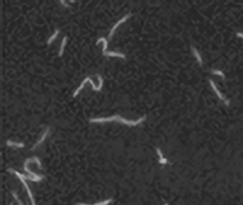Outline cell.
<instances>
[{
  "mask_svg": "<svg viewBox=\"0 0 243 205\" xmlns=\"http://www.w3.org/2000/svg\"><path fill=\"white\" fill-rule=\"evenodd\" d=\"M132 15L131 13L128 14V15H125L123 17V18H121V19H120V20H118V21L116 22V23L113 26H112V28L111 31H110V32H109V35H108V38H109V40H111L112 37L113 36L114 33H115V31L117 29V27H118L120 25H121L122 23H124V22L127 21L128 19L130 17H132Z\"/></svg>",
  "mask_w": 243,
  "mask_h": 205,
  "instance_id": "2",
  "label": "cell"
},
{
  "mask_svg": "<svg viewBox=\"0 0 243 205\" xmlns=\"http://www.w3.org/2000/svg\"><path fill=\"white\" fill-rule=\"evenodd\" d=\"M147 116L145 115L140 119H138L137 120H128L126 119L123 118L119 115H116V116H112L111 117H107V118H92L89 119V123L93 124V123H105V122H112V121H116L118 123H122V124L128 125L129 127L137 126L138 124H141L142 122L146 119Z\"/></svg>",
  "mask_w": 243,
  "mask_h": 205,
  "instance_id": "1",
  "label": "cell"
},
{
  "mask_svg": "<svg viewBox=\"0 0 243 205\" xmlns=\"http://www.w3.org/2000/svg\"><path fill=\"white\" fill-rule=\"evenodd\" d=\"M60 3H62V4H63L65 7H69V5L66 3V2H65V1H60Z\"/></svg>",
  "mask_w": 243,
  "mask_h": 205,
  "instance_id": "22",
  "label": "cell"
},
{
  "mask_svg": "<svg viewBox=\"0 0 243 205\" xmlns=\"http://www.w3.org/2000/svg\"><path fill=\"white\" fill-rule=\"evenodd\" d=\"M236 35H237V37H238V38H240V39H243L242 32H240V31L237 32V33H236Z\"/></svg>",
  "mask_w": 243,
  "mask_h": 205,
  "instance_id": "21",
  "label": "cell"
},
{
  "mask_svg": "<svg viewBox=\"0 0 243 205\" xmlns=\"http://www.w3.org/2000/svg\"><path fill=\"white\" fill-rule=\"evenodd\" d=\"M11 205H13V204H11Z\"/></svg>",
  "mask_w": 243,
  "mask_h": 205,
  "instance_id": "24",
  "label": "cell"
},
{
  "mask_svg": "<svg viewBox=\"0 0 243 205\" xmlns=\"http://www.w3.org/2000/svg\"><path fill=\"white\" fill-rule=\"evenodd\" d=\"M104 56H108V57H119V58H122L123 59H126V56L124 53H120V52H115V51H106V53L104 54Z\"/></svg>",
  "mask_w": 243,
  "mask_h": 205,
  "instance_id": "6",
  "label": "cell"
},
{
  "mask_svg": "<svg viewBox=\"0 0 243 205\" xmlns=\"http://www.w3.org/2000/svg\"><path fill=\"white\" fill-rule=\"evenodd\" d=\"M96 77H97L98 80H99V86H98V87H96V86L94 84V83H93V81L92 80V79H91L89 76L86 77V78H85V79L87 80V82H89L90 83H91L92 87H93V91H95V92H101V90H102V87H103L104 79H103V78L101 77V75H99V74H97V75H96Z\"/></svg>",
  "mask_w": 243,
  "mask_h": 205,
  "instance_id": "4",
  "label": "cell"
},
{
  "mask_svg": "<svg viewBox=\"0 0 243 205\" xmlns=\"http://www.w3.org/2000/svg\"><path fill=\"white\" fill-rule=\"evenodd\" d=\"M224 104L226 107H229V106L230 105V100H228V99H225V100H224Z\"/></svg>",
  "mask_w": 243,
  "mask_h": 205,
  "instance_id": "20",
  "label": "cell"
},
{
  "mask_svg": "<svg viewBox=\"0 0 243 205\" xmlns=\"http://www.w3.org/2000/svg\"><path fill=\"white\" fill-rule=\"evenodd\" d=\"M209 84H210L211 87L213 88V90L214 91V92H215V93H216V95H217V97L219 98L221 100H223V101H224V100H225V98L224 96L222 95V93L219 92V90L217 89V86H216V84L214 83V82L213 81V80H211V79H209Z\"/></svg>",
  "mask_w": 243,
  "mask_h": 205,
  "instance_id": "7",
  "label": "cell"
},
{
  "mask_svg": "<svg viewBox=\"0 0 243 205\" xmlns=\"http://www.w3.org/2000/svg\"><path fill=\"white\" fill-rule=\"evenodd\" d=\"M59 32H60V31L59 29H56V31H55V32L49 37V39L48 40V42H47L48 45H51V43H52L53 41L56 39V37L58 36V34H59Z\"/></svg>",
  "mask_w": 243,
  "mask_h": 205,
  "instance_id": "12",
  "label": "cell"
},
{
  "mask_svg": "<svg viewBox=\"0 0 243 205\" xmlns=\"http://www.w3.org/2000/svg\"><path fill=\"white\" fill-rule=\"evenodd\" d=\"M112 198H110L109 200H104L103 202L97 203V204H81V203H78L76 205H109V204H111L112 202Z\"/></svg>",
  "mask_w": 243,
  "mask_h": 205,
  "instance_id": "13",
  "label": "cell"
},
{
  "mask_svg": "<svg viewBox=\"0 0 243 205\" xmlns=\"http://www.w3.org/2000/svg\"><path fill=\"white\" fill-rule=\"evenodd\" d=\"M6 144H7V145L9 146V147L15 146V147H20V148H22V147H24V146H25V144H24L23 143H16V142H13V141H11V140H7Z\"/></svg>",
  "mask_w": 243,
  "mask_h": 205,
  "instance_id": "14",
  "label": "cell"
},
{
  "mask_svg": "<svg viewBox=\"0 0 243 205\" xmlns=\"http://www.w3.org/2000/svg\"><path fill=\"white\" fill-rule=\"evenodd\" d=\"M67 42H68V36H64L63 40H62V42H61L60 49H59V57H62L63 55H64V48H65V46L67 44Z\"/></svg>",
  "mask_w": 243,
  "mask_h": 205,
  "instance_id": "10",
  "label": "cell"
},
{
  "mask_svg": "<svg viewBox=\"0 0 243 205\" xmlns=\"http://www.w3.org/2000/svg\"><path fill=\"white\" fill-rule=\"evenodd\" d=\"M158 162H159V163H161V164H167V163H169V161H168V160L165 159V158H161V159H159Z\"/></svg>",
  "mask_w": 243,
  "mask_h": 205,
  "instance_id": "17",
  "label": "cell"
},
{
  "mask_svg": "<svg viewBox=\"0 0 243 205\" xmlns=\"http://www.w3.org/2000/svg\"><path fill=\"white\" fill-rule=\"evenodd\" d=\"M101 42H104V48H103V50H102V54L104 55V53H106V50H107V48H108V40H106L105 38L102 37V38L98 39V40L96 41V43H95V44L98 45Z\"/></svg>",
  "mask_w": 243,
  "mask_h": 205,
  "instance_id": "11",
  "label": "cell"
},
{
  "mask_svg": "<svg viewBox=\"0 0 243 205\" xmlns=\"http://www.w3.org/2000/svg\"><path fill=\"white\" fill-rule=\"evenodd\" d=\"M191 50H192V52L193 53V55L195 56L196 59L199 65L202 67V65H203V60H202V58H201V54L198 52V51L194 47H192V46H191Z\"/></svg>",
  "mask_w": 243,
  "mask_h": 205,
  "instance_id": "8",
  "label": "cell"
},
{
  "mask_svg": "<svg viewBox=\"0 0 243 205\" xmlns=\"http://www.w3.org/2000/svg\"><path fill=\"white\" fill-rule=\"evenodd\" d=\"M32 162H35V160L34 159H31V158L26 159V161H25V163H24V171H26V172L28 174H30V175H32L34 178L37 179L40 182L43 178H44V176H43V175H36V174L34 173V172H32V171H30L29 169H28V168H27V165H28L30 163H32Z\"/></svg>",
  "mask_w": 243,
  "mask_h": 205,
  "instance_id": "3",
  "label": "cell"
},
{
  "mask_svg": "<svg viewBox=\"0 0 243 205\" xmlns=\"http://www.w3.org/2000/svg\"><path fill=\"white\" fill-rule=\"evenodd\" d=\"M212 74H214V75H219V76H221L223 79H225V74L222 72V71H220V70H215V69H213L212 70Z\"/></svg>",
  "mask_w": 243,
  "mask_h": 205,
  "instance_id": "15",
  "label": "cell"
},
{
  "mask_svg": "<svg viewBox=\"0 0 243 205\" xmlns=\"http://www.w3.org/2000/svg\"><path fill=\"white\" fill-rule=\"evenodd\" d=\"M19 179H20V181L23 184L24 187H25V188H26V192H27V194H28V196H29L30 200H31V202H32V205H35V200H34V197H33V195H32V192H31V190H30V187L29 186H28V184H26V182L25 181V179H23V178H21V177H19Z\"/></svg>",
  "mask_w": 243,
  "mask_h": 205,
  "instance_id": "5",
  "label": "cell"
},
{
  "mask_svg": "<svg viewBox=\"0 0 243 205\" xmlns=\"http://www.w3.org/2000/svg\"><path fill=\"white\" fill-rule=\"evenodd\" d=\"M48 133H49V127H47V128H46V130H45L44 133L43 134L42 137H41V138H40V140H39V141H37V143H36V144H35L34 146H33V147H32V148H31V151L35 150V149L36 148V147H37V146H39V145L41 144H42V143L43 142V141H44L45 139L47 138V136H48Z\"/></svg>",
  "mask_w": 243,
  "mask_h": 205,
  "instance_id": "9",
  "label": "cell"
},
{
  "mask_svg": "<svg viewBox=\"0 0 243 205\" xmlns=\"http://www.w3.org/2000/svg\"><path fill=\"white\" fill-rule=\"evenodd\" d=\"M164 205H169V204H167V203H165V204H164Z\"/></svg>",
  "mask_w": 243,
  "mask_h": 205,
  "instance_id": "23",
  "label": "cell"
},
{
  "mask_svg": "<svg viewBox=\"0 0 243 205\" xmlns=\"http://www.w3.org/2000/svg\"><path fill=\"white\" fill-rule=\"evenodd\" d=\"M33 159H34L35 160V163H37L38 165H39V168H40V169L42 168V163H41V162H40V159H39L38 157H36V156H34V157H33Z\"/></svg>",
  "mask_w": 243,
  "mask_h": 205,
  "instance_id": "18",
  "label": "cell"
},
{
  "mask_svg": "<svg viewBox=\"0 0 243 205\" xmlns=\"http://www.w3.org/2000/svg\"><path fill=\"white\" fill-rule=\"evenodd\" d=\"M156 153H157V155H158L159 159L164 158V156H163V154H162V152H161V150L160 149V148H159V147H156Z\"/></svg>",
  "mask_w": 243,
  "mask_h": 205,
  "instance_id": "19",
  "label": "cell"
},
{
  "mask_svg": "<svg viewBox=\"0 0 243 205\" xmlns=\"http://www.w3.org/2000/svg\"><path fill=\"white\" fill-rule=\"evenodd\" d=\"M11 194H12V195H13V196H14V198L15 199V200H16V201H17V203L19 204V205H23V204H22L21 201H20V200H19V197H18V195H17V194H16L15 192H11Z\"/></svg>",
  "mask_w": 243,
  "mask_h": 205,
  "instance_id": "16",
  "label": "cell"
}]
</instances>
